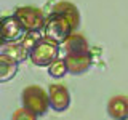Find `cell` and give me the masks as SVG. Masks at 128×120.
Here are the masks:
<instances>
[{
    "label": "cell",
    "instance_id": "cell-1",
    "mask_svg": "<svg viewBox=\"0 0 128 120\" xmlns=\"http://www.w3.org/2000/svg\"><path fill=\"white\" fill-rule=\"evenodd\" d=\"M78 26V11L72 3L61 2L54 6L46 21V37L54 42H66L72 30Z\"/></svg>",
    "mask_w": 128,
    "mask_h": 120
},
{
    "label": "cell",
    "instance_id": "cell-2",
    "mask_svg": "<svg viewBox=\"0 0 128 120\" xmlns=\"http://www.w3.org/2000/svg\"><path fill=\"white\" fill-rule=\"evenodd\" d=\"M66 46V66L74 74L85 72L91 64V53L88 50L86 40L82 35H70L64 42Z\"/></svg>",
    "mask_w": 128,
    "mask_h": 120
},
{
    "label": "cell",
    "instance_id": "cell-3",
    "mask_svg": "<svg viewBox=\"0 0 128 120\" xmlns=\"http://www.w3.org/2000/svg\"><path fill=\"white\" fill-rule=\"evenodd\" d=\"M30 59L37 66H46L53 64L58 59V42L43 37L34 42V46L30 50Z\"/></svg>",
    "mask_w": 128,
    "mask_h": 120
},
{
    "label": "cell",
    "instance_id": "cell-4",
    "mask_svg": "<svg viewBox=\"0 0 128 120\" xmlns=\"http://www.w3.org/2000/svg\"><path fill=\"white\" fill-rule=\"evenodd\" d=\"M14 18L19 21V24L22 26L24 30L27 32H38L43 27H46L45 22V16L38 8L34 6H21L16 10Z\"/></svg>",
    "mask_w": 128,
    "mask_h": 120
},
{
    "label": "cell",
    "instance_id": "cell-5",
    "mask_svg": "<svg viewBox=\"0 0 128 120\" xmlns=\"http://www.w3.org/2000/svg\"><path fill=\"white\" fill-rule=\"evenodd\" d=\"M22 102L27 110L42 115L48 110V96L40 86H29L22 91Z\"/></svg>",
    "mask_w": 128,
    "mask_h": 120
},
{
    "label": "cell",
    "instance_id": "cell-6",
    "mask_svg": "<svg viewBox=\"0 0 128 120\" xmlns=\"http://www.w3.org/2000/svg\"><path fill=\"white\" fill-rule=\"evenodd\" d=\"M32 46L34 45H26V38L19 43H3L2 50H0V56H5L14 62H19L26 59L27 54H30Z\"/></svg>",
    "mask_w": 128,
    "mask_h": 120
},
{
    "label": "cell",
    "instance_id": "cell-7",
    "mask_svg": "<svg viewBox=\"0 0 128 120\" xmlns=\"http://www.w3.org/2000/svg\"><path fill=\"white\" fill-rule=\"evenodd\" d=\"M22 26L19 24V21L14 16H6L2 21V40L3 43L8 42H16L21 38L22 35Z\"/></svg>",
    "mask_w": 128,
    "mask_h": 120
},
{
    "label": "cell",
    "instance_id": "cell-8",
    "mask_svg": "<svg viewBox=\"0 0 128 120\" xmlns=\"http://www.w3.org/2000/svg\"><path fill=\"white\" fill-rule=\"evenodd\" d=\"M69 91L62 85H51L50 86V102L56 110H64L69 106Z\"/></svg>",
    "mask_w": 128,
    "mask_h": 120
},
{
    "label": "cell",
    "instance_id": "cell-9",
    "mask_svg": "<svg viewBox=\"0 0 128 120\" xmlns=\"http://www.w3.org/2000/svg\"><path fill=\"white\" fill-rule=\"evenodd\" d=\"M109 114L115 120H125L128 117V99L125 96H115L109 102Z\"/></svg>",
    "mask_w": 128,
    "mask_h": 120
},
{
    "label": "cell",
    "instance_id": "cell-10",
    "mask_svg": "<svg viewBox=\"0 0 128 120\" xmlns=\"http://www.w3.org/2000/svg\"><path fill=\"white\" fill-rule=\"evenodd\" d=\"M16 64L14 61L5 58V56H0V78L2 82H6L8 78H11L16 74Z\"/></svg>",
    "mask_w": 128,
    "mask_h": 120
},
{
    "label": "cell",
    "instance_id": "cell-11",
    "mask_svg": "<svg viewBox=\"0 0 128 120\" xmlns=\"http://www.w3.org/2000/svg\"><path fill=\"white\" fill-rule=\"evenodd\" d=\"M66 70H69V69H67L64 59H56V61L50 66V75H53V77H56V78L62 77V75L66 74Z\"/></svg>",
    "mask_w": 128,
    "mask_h": 120
},
{
    "label": "cell",
    "instance_id": "cell-12",
    "mask_svg": "<svg viewBox=\"0 0 128 120\" xmlns=\"http://www.w3.org/2000/svg\"><path fill=\"white\" fill-rule=\"evenodd\" d=\"M13 120H35V114L24 107V109H19V110L14 112Z\"/></svg>",
    "mask_w": 128,
    "mask_h": 120
}]
</instances>
